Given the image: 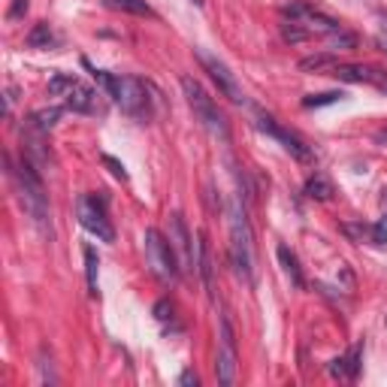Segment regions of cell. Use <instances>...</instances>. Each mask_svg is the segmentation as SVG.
Listing matches in <instances>:
<instances>
[{
    "mask_svg": "<svg viewBox=\"0 0 387 387\" xmlns=\"http://www.w3.org/2000/svg\"><path fill=\"white\" fill-rule=\"evenodd\" d=\"M230 261L236 266V276H242L245 281H251V266H254V245H251V227L245 209L239 200H230Z\"/></svg>",
    "mask_w": 387,
    "mask_h": 387,
    "instance_id": "6da1fadb",
    "label": "cell"
},
{
    "mask_svg": "<svg viewBox=\"0 0 387 387\" xmlns=\"http://www.w3.org/2000/svg\"><path fill=\"white\" fill-rule=\"evenodd\" d=\"M16 176V188H19V200L24 206V212L34 218V224L46 227V218H49V203H46V191L40 182V173L34 170V161L31 158H21L19 170L12 173Z\"/></svg>",
    "mask_w": 387,
    "mask_h": 387,
    "instance_id": "7a4b0ae2",
    "label": "cell"
},
{
    "mask_svg": "<svg viewBox=\"0 0 387 387\" xmlns=\"http://www.w3.org/2000/svg\"><path fill=\"white\" fill-rule=\"evenodd\" d=\"M182 91H185V100H188V106H191V112H194V119H197L212 136L227 139V136H230L227 121H224V115L218 112L215 100L206 94V88H203L197 79H191V76H182Z\"/></svg>",
    "mask_w": 387,
    "mask_h": 387,
    "instance_id": "3957f363",
    "label": "cell"
},
{
    "mask_svg": "<svg viewBox=\"0 0 387 387\" xmlns=\"http://www.w3.org/2000/svg\"><path fill=\"white\" fill-rule=\"evenodd\" d=\"M146 257H149V266L151 273L158 276L161 281H176L179 278V261H176V248L170 239L161 236V230L149 227L146 230Z\"/></svg>",
    "mask_w": 387,
    "mask_h": 387,
    "instance_id": "277c9868",
    "label": "cell"
},
{
    "mask_svg": "<svg viewBox=\"0 0 387 387\" xmlns=\"http://www.w3.org/2000/svg\"><path fill=\"white\" fill-rule=\"evenodd\" d=\"M281 16H285L288 21L293 24H300L303 31H308V36H327L333 31H339V21L336 19H330L324 16L321 9H315L312 4H303V0H296V4H288V6H281Z\"/></svg>",
    "mask_w": 387,
    "mask_h": 387,
    "instance_id": "5b68a950",
    "label": "cell"
},
{
    "mask_svg": "<svg viewBox=\"0 0 387 387\" xmlns=\"http://www.w3.org/2000/svg\"><path fill=\"white\" fill-rule=\"evenodd\" d=\"M119 106L131 115V119H139L146 121L151 109H149V91L146 85L136 79V76H119V82H115V97H112Z\"/></svg>",
    "mask_w": 387,
    "mask_h": 387,
    "instance_id": "8992f818",
    "label": "cell"
},
{
    "mask_svg": "<svg viewBox=\"0 0 387 387\" xmlns=\"http://www.w3.org/2000/svg\"><path fill=\"white\" fill-rule=\"evenodd\" d=\"M76 212H79V224L88 230L91 236H97L100 242H112L115 239V230L106 218V203L97 200L94 194H85L79 197V206H76Z\"/></svg>",
    "mask_w": 387,
    "mask_h": 387,
    "instance_id": "52a82bcc",
    "label": "cell"
},
{
    "mask_svg": "<svg viewBox=\"0 0 387 387\" xmlns=\"http://www.w3.org/2000/svg\"><path fill=\"white\" fill-rule=\"evenodd\" d=\"M197 61L203 64V70L209 73V79L218 85V91H221L230 103H245V94H242V85L233 73H230V67L224 61H218L215 55H209L206 49H197Z\"/></svg>",
    "mask_w": 387,
    "mask_h": 387,
    "instance_id": "ba28073f",
    "label": "cell"
},
{
    "mask_svg": "<svg viewBox=\"0 0 387 387\" xmlns=\"http://www.w3.org/2000/svg\"><path fill=\"white\" fill-rule=\"evenodd\" d=\"M236 363H239V354H236V333L230 318H221V339H218V357H215V376L224 387L236 381Z\"/></svg>",
    "mask_w": 387,
    "mask_h": 387,
    "instance_id": "9c48e42d",
    "label": "cell"
},
{
    "mask_svg": "<svg viewBox=\"0 0 387 387\" xmlns=\"http://www.w3.org/2000/svg\"><path fill=\"white\" fill-rule=\"evenodd\" d=\"M257 127H261L263 134H269L273 139H278V143L285 146V151H288V154H293L296 161L312 164V149H308V146H306L296 134H288L281 124H276V119H269V115H261V119H257Z\"/></svg>",
    "mask_w": 387,
    "mask_h": 387,
    "instance_id": "30bf717a",
    "label": "cell"
},
{
    "mask_svg": "<svg viewBox=\"0 0 387 387\" xmlns=\"http://www.w3.org/2000/svg\"><path fill=\"white\" fill-rule=\"evenodd\" d=\"M170 242H173V248L182 254V263L191 266L194 263V251H191V236H188V227L182 221V215L170 218Z\"/></svg>",
    "mask_w": 387,
    "mask_h": 387,
    "instance_id": "8fae6325",
    "label": "cell"
},
{
    "mask_svg": "<svg viewBox=\"0 0 387 387\" xmlns=\"http://www.w3.org/2000/svg\"><path fill=\"white\" fill-rule=\"evenodd\" d=\"M64 103H67V109H73V112H94L97 91H94V88H88L85 82H76L73 91L64 97Z\"/></svg>",
    "mask_w": 387,
    "mask_h": 387,
    "instance_id": "7c38bea8",
    "label": "cell"
},
{
    "mask_svg": "<svg viewBox=\"0 0 387 387\" xmlns=\"http://www.w3.org/2000/svg\"><path fill=\"white\" fill-rule=\"evenodd\" d=\"M276 254H278V263H281V269H285V276L291 278V285H293V288H303L306 278H303V273H300V263H296V254L288 248V245H278Z\"/></svg>",
    "mask_w": 387,
    "mask_h": 387,
    "instance_id": "4fadbf2b",
    "label": "cell"
},
{
    "mask_svg": "<svg viewBox=\"0 0 387 387\" xmlns=\"http://www.w3.org/2000/svg\"><path fill=\"white\" fill-rule=\"evenodd\" d=\"M197 273L203 278V285L209 293H215V276H212V257H209V245H206V236H200L197 242Z\"/></svg>",
    "mask_w": 387,
    "mask_h": 387,
    "instance_id": "5bb4252c",
    "label": "cell"
},
{
    "mask_svg": "<svg viewBox=\"0 0 387 387\" xmlns=\"http://www.w3.org/2000/svg\"><path fill=\"white\" fill-rule=\"evenodd\" d=\"M369 73H372V67H366V64H336L330 76H336L339 82L360 85V82H369Z\"/></svg>",
    "mask_w": 387,
    "mask_h": 387,
    "instance_id": "9a60e30c",
    "label": "cell"
},
{
    "mask_svg": "<svg viewBox=\"0 0 387 387\" xmlns=\"http://www.w3.org/2000/svg\"><path fill=\"white\" fill-rule=\"evenodd\" d=\"M357 369H360V348H351V354H348V357L333 360L330 376H333V378H354Z\"/></svg>",
    "mask_w": 387,
    "mask_h": 387,
    "instance_id": "2e32d148",
    "label": "cell"
},
{
    "mask_svg": "<svg viewBox=\"0 0 387 387\" xmlns=\"http://www.w3.org/2000/svg\"><path fill=\"white\" fill-rule=\"evenodd\" d=\"M336 58H333V51H321V55H308L300 61V70L303 73H333V67H336Z\"/></svg>",
    "mask_w": 387,
    "mask_h": 387,
    "instance_id": "e0dca14e",
    "label": "cell"
},
{
    "mask_svg": "<svg viewBox=\"0 0 387 387\" xmlns=\"http://www.w3.org/2000/svg\"><path fill=\"white\" fill-rule=\"evenodd\" d=\"M306 197H312V200H330V197H333V185H330L321 173H315V176L306 182Z\"/></svg>",
    "mask_w": 387,
    "mask_h": 387,
    "instance_id": "ac0fdd59",
    "label": "cell"
},
{
    "mask_svg": "<svg viewBox=\"0 0 387 387\" xmlns=\"http://www.w3.org/2000/svg\"><path fill=\"white\" fill-rule=\"evenodd\" d=\"M79 82L76 76H70V73H55L49 79V94H55V97H67L70 91H73V85Z\"/></svg>",
    "mask_w": 387,
    "mask_h": 387,
    "instance_id": "d6986e66",
    "label": "cell"
},
{
    "mask_svg": "<svg viewBox=\"0 0 387 387\" xmlns=\"http://www.w3.org/2000/svg\"><path fill=\"white\" fill-rule=\"evenodd\" d=\"M58 119H61V109H58V106H51V109H36L31 121H34L36 131L46 134V131H51V127L58 124Z\"/></svg>",
    "mask_w": 387,
    "mask_h": 387,
    "instance_id": "ffe728a7",
    "label": "cell"
},
{
    "mask_svg": "<svg viewBox=\"0 0 387 387\" xmlns=\"http://www.w3.org/2000/svg\"><path fill=\"white\" fill-rule=\"evenodd\" d=\"M85 276H88V291H91L94 296H97V254H94V248L91 245H85Z\"/></svg>",
    "mask_w": 387,
    "mask_h": 387,
    "instance_id": "44dd1931",
    "label": "cell"
},
{
    "mask_svg": "<svg viewBox=\"0 0 387 387\" xmlns=\"http://www.w3.org/2000/svg\"><path fill=\"white\" fill-rule=\"evenodd\" d=\"M112 9H121V12H134V16H151V6L146 0H106Z\"/></svg>",
    "mask_w": 387,
    "mask_h": 387,
    "instance_id": "7402d4cb",
    "label": "cell"
},
{
    "mask_svg": "<svg viewBox=\"0 0 387 387\" xmlns=\"http://www.w3.org/2000/svg\"><path fill=\"white\" fill-rule=\"evenodd\" d=\"M324 40H327L330 49H345V51L357 49V36H354V34H348V31H342V28H339V31H333V34H327Z\"/></svg>",
    "mask_w": 387,
    "mask_h": 387,
    "instance_id": "603a6c76",
    "label": "cell"
},
{
    "mask_svg": "<svg viewBox=\"0 0 387 387\" xmlns=\"http://www.w3.org/2000/svg\"><path fill=\"white\" fill-rule=\"evenodd\" d=\"M336 100H342V94H339V91L308 94V97H303V106H306V109H315V106H330V103H336Z\"/></svg>",
    "mask_w": 387,
    "mask_h": 387,
    "instance_id": "cb8c5ba5",
    "label": "cell"
},
{
    "mask_svg": "<svg viewBox=\"0 0 387 387\" xmlns=\"http://www.w3.org/2000/svg\"><path fill=\"white\" fill-rule=\"evenodd\" d=\"M49 43H51V31H49V24H36V28L31 31V36H28V46L40 49V46H49Z\"/></svg>",
    "mask_w": 387,
    "mask_h": 387,
    "instance_id": "d4e9b609",
    "label": "cell"
},
{
    "mask_svg": "<svg viewBox=\"0 0 387 387\" xmlns=\"http://www.w3.org/2000/svg\"><path fill=\"white\" fill-rule=\"evenodd\" d=\"M103 164H106L109 166V173L115 176V179H119V182H127V170H124V164L121 161H115L112 158V154H103V158H100Z\"/></svg>",
    "mask_w": 387,
    "mask_h": 387,
    "instance_id": "484cf974",
    "label": "cell"
},
{
    "mask_svg": "<svg viewBox=\"0 0 387 387\" xmlns=\"http://www.w3.org/2000/svg\"><path fill=\"white\" fill-rule=\"evenodd\" d=\"M369 85H376L381 94H387V70L372 67V73H369Z\"/></svg>",
    "mask_w": 387,
    "mask_h": 387,
    "instance_id": "4316f807",
    "label": "cell"
},
{
    "mask_svg": "<svg viewBox=\"0 0 387 387\" xmlns=\"http://www.w3.org/2000/svg\"><path fill=\"white\" fill-rule=\"evenodd\" d=\"M372 242H387V215H381V221L372 227Z\"/></svg>",
    "mask_w": 387,
    "mask_h": 387,
    "instance_id": "83f0119b",
    "label": "cell"
},
{
    "mask_svg": "<svg viewBox=\"0 0 387 387\" xmlns=\"http://www.w3.org/2000/svg\"><path fill=\"white\" fill-rule=\"evenodd\" d=\"M166 312H173V306L166 303V300H161L158 306H154V318H158V321H166V318H170V315H166Z\"/></svg>",
    "mask_w": 387,
    "mask_h": 387,
    "instance_id": "f1b7e54d",
    "label": "cell"
},
{
    "mask_svg": "<svg viewBox=\"0 0 387 387\" xmlns=\"http://www.w3.org/2000/svg\"><path fill=\"white\" fill-rule=\"evenodd\" d=\"M21 12H28V0H16V4H12V9H9V19H19Z\"/></svg>",
    "mask_w": 387,
    "mask_h": 387,
    "instance_id": "f546056e",
    "label": "cell"
},
{
    "mask_svg": "<svg viewBox=\"0 0 387 387\" xmlns=\"http://www.w3.org/2000/svg\"><path fill=\"white\" fill-rule=\"evenodd\" d=\"M179 384H182V387H197V376H194V372L188 369V372H182V376H179Z\"/></svg>",
    "mask_w": 387,
    "mask_h": 387,
    "instance_id": "4dcf8cb0",
    "label": "cell"
},
{
    "mask_svg": "<svg viewBox=\"0 0 387 387\" xmlns=\"http://www.w3.org/2000/svg\"><path fill=\"white\" fill-rule=\"evenodd\" d=\"M376 40H378V46H381V49L387 51V28H381V31L376 34Z\"/></svg>",
    "mask_w": 387,
    "mask_h": 387,
    "instance_id": "1f68e13d",
    "label": "cell"
},
{
    "mask_svg": "<svg viewBox=\"0 0 387 387\" xmlns=\"http://www.w3.org/2000/svg\"><path fill=\"white\" fill-rule=\"evenodd\" d=\"M376 143H381V146L387 143V127H384V131H378V134H376Z\"/></svg>",
    "mask_w": 387,
    "mask_h": 387,
    "instance_id": "d6a6232c",
    "label": "cell"
},
{
    "mask_svg": "<svg viewBox=\"0 0 387 387\" xmlns=\"http://www.w3.org/2000/svg\"><path fill=\"white\" fill-rule=\"evenodd\" d=\"M197 4H200V0H197Z\"/></svg>",
    "mask_w": 387,
    "mask_h": 387,
    "instance_id": "836d02e7",
    "label": "cell"
}]
</instances>
